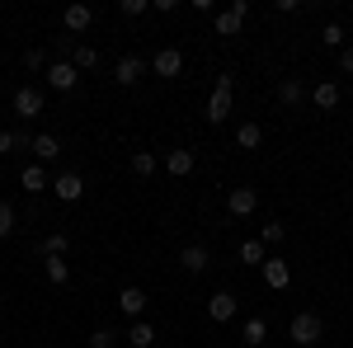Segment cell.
<instances>
[{
    "label": "cell",
    "instance_id": "5bb4252c",
    "mask_svg": "<svg viewBox=\"0 0 353 348\" xmlns=\"http://www.w3.org/2000/svg\"><path fill=\"white\" fill-rule=\"evenodd\" d=\"M231 108H236V94L212 90V99H208V123H226V118H231Z\"/></svg>",
    "mask_w": 353,
    "mask_h": 348
},
{
    "label": "cell",
    "instance_id": "7a4b0ae2",
    "mask_svg": "<svg viewBox=\"0 0 353 348\" xmlns=\"http://www.w3.org/2000/svg\"><path fill=\"white\" fill-rule=\"evenodd\" d=\"M43 76H48V85H52L57 94H71V90L81 85V71H76V66H71L66 57H57V61L48 66V71H43Z\"/></svg>",
    "mask_w": 353,
    "mask_h": 348
},
{
    "label": "cell",
    "instance_id": "9c48e42d",
    "mask_svg": "<svg viewBox=\"0 0 353 348\" xmlns=\"http://www.w3.org/2000/svg\"><path fill=\"white\" fill-rule=\"evenodd\" d=\"M254 207H259V193H254V188H231V193H226V212L231 216H254Z\"/></svg>",
    "mask_w": 353,
    "mask_h": 348
},
{
    "label": "cell",
    "instance_id": "277c9868",
    "mask_svg": "<svg viewBox=\"0 0 353 348\" xmlns=\"http://www.w3.org/2000/svg\"><path fill=\"white\" fill-rule=\"evenodd\" d=\"M52 198H57V203H81V198H85V179L76 174V170L57 174V179H52Z\"/></svg>",
    "mask_w": 353,
    "mask_h": 348
},
{
    "label": "cell",
    "instance_id": "1f68e13d",
    "mask_svg": "<svg viewBox=\"0 0 353 348\" xmlns=\"http://www.w3.org/2000/svg\"><path fill=\"white\" fill-rule=\"evenodd\" d=\"M283 236H288V226H283V221H269V226L259 231V240H264V245H283Z\"/></svg>",
    "mask_w": 353,
    "mask_h": 348
},
{
    "label": "cell",
    "instance_id": "44dd1931",
    "mask_svg": "<svg viewBox=\"0 0 353 348\" xmlns=\"http://www.w3.org/2000/svg\"><path fill=\"white\" fill-rule=\"evenodd\" d=\"M19 184H24V193H43V188H52V179H48L43 165H28L24 174H19Z\"/></svg>",
    "mask_w": 353,
    "mask_h": 348
},
{
    "label": "cell",
    "instance_id": "83f0119b",
    "mask_svg": "<svg viewBox=\"0 0 353 348\" xmlns=\"http://www.w3.org/2000/svg\"><path fill=\"white\" fill-rule=\"evenodd\" d=\"M321 43L334 48V52H344V24H325V28H321Z\"/></svg>",
    "mask_w": 353,
    "mask_h": 348
},
{
    "label": "cell",
    "instance_id": "ac0fdd59",
    "mask_svg": "<svg viewBox=\"0 0 353 348\" xmlns=\"http://www.w3.org/2000/svg\"><path fill=\"white\" fill-rule=\"evenodd\" d=\"M151 344H156V325H146V320L128 325V348H151Z\"/></svg>",
    "mask_w": 353,
    "mask_h": 348
},
{
    "label": "cell",
    "instance_id": "836d02e7",
    "mask_svg": "<svg viewBox=\"0 0 353 348\" xmlns=\"http://www.w3.org/2000/svg\"><path fill=\"white\" fill-rule=\"evenodd\" d=\"M217 90H226V94H236V71H221V76H217Z\"/></svg>",
    "mask_w": 353,
    "mask_h": 348
},
{
    "label": "cell",
    "instance_id": "d6a6232c",
    "mask_svg": "<svg viewBox=\"0 0 353 348\" xmlns=\"http://www.w3.org/2000/svg\"><path fill=\"white\" fill-rule=\"evenodd\" d=\"M113 344H118L113 329H94V334H90V348H113Z\"/></svg>",
    "mask_w": 353,
    "mask_h": 348
},
{
    "label": "cell",
    "instance_id": "e575fe53",
    "mask_svg": "<svg viewBox=\"0 0 353 348\" xmlns=\"http://www.w3.org/2000/svg\"><path fill=\"white\" fill-rule=\"evenodd\" d=\"M339 71H344V76H353V48H344V52H339Z\"/></svg>",
    "mask_w": 353,
    "mask_h": 348
},
{
    "label": "cell",
    "instance_id": "30bf717a",
    "mask_svg": "<svg viewBox=\"0 0 353 348\" xmlns=\"http://www.w3.org/2000/svg\"><path fill=\"white\" fill-rule=\"evenodd\" d=\"M193 165H198V156H193L189 146H174V151H165V174H174V179L193 174Z\"/></svg>",
    "mask_w": 353,
    "mask_h": 348
},
{
    "label": "cell",
    "instance_id": "2e32d148",
    "mask_svg": "<svg viewBox=\"0 0 353 348\" xmlns=\"http://www.w3.org/2000/svg\"><path fill=\"white\" fill-rule=\"evenodd\" d=\"M33 156H38V165L57 161V156H61V141H57L52 132H38V136H33Z\"/></svg>",
    "mask_w": 353,
    "mask_h": 348
},
{
    "label": "cell",
    "instance_id": "ba28073f",
    "mask_svg": "<svg viewBox=\"0 0 353 348\" xmlns=\"http://www.w3.org/2000/svg\"><path fill=\"white\" fill-rule=\"evenodd\" d=\"M151 71L165 76V81H174V76L184 71V52H179V48H161V52L151 57Z\"/></svg>",
    "mask_w": 353,
    "mask_h": 348
},
{
    "label": "cell",
    "instance_id": "4fadbf2b",
    "mask_svg": "<svg viewBox=\"0 0 353 348\" xmlns=\"http://www.w3.org/2000/svg\"><path fill=\"white\" fill-rule=\"evenodd\" d=\"M61 24H66V33H71V38H76V33H85V28L94 24V10H90V5H71V10L61 14Z\"/></svg>",
    "mask_w": 353,
    "mask_h": 348
},
{
    "label": "cell",
    "instance_id": "8fae6325",
    "mask_svg": "<svg viewBox=\"0 0 353 348\" xmlns=\"http://www.w3.org/2000/svg\"><path fill=\"white\" fill-rule=\"evenodd\" d=\"M141 76H146V61H141V57H123V61L113 66V81L123 85V90H128V85H137Z\"/></svg>",
    "mask_w": 353,
    "mask_h": 348
},
{
    "label": "cell",
    "instance_id": "d590c367",
    "mask_svg": "<svg viewBox=\"0 0 353 348\" xmlns=\"http://www.w3.org/2000/svg\"><path fill=\"white\" fill-rule=\"evenodd\" d=\"M174 5H179V0H151V10H156V14H174Z\"/></svg>",
    "mask_w": 353,
    "mask_h": 348
},
{
    "label": "cell",
    "instance_id": "8992f818",
    "mask_svg": "<svg viewBox=\"0 0 353 348\" xmlns=\"http://www.w3.org/2000/svg\"><path fill=\"white\" fill-rule=\"evenodd\" d=\"M179 268H184L189 278L208 273V268H212V254H208V245H184V249H179Z\"/></svg>",
    "mask_w": 353,
    "mask_h": 348
},
{
    "label": "cell",
    "instance_id": "603a6c76",
    "mask_svg": "<svg viewBox=\"0 0 353 348\" xmlns=\"http://www.w3.org/2000/svg\"><path fill=\"white\" fill-rule=\"evenodd\" d=\"M71 66H76V71H94V66H99V52H94L90 43H76V48H71Z\"/></svg>",
    "mask_w": 353,
    "mask_h": 348
},
{
    "label": "cell",
    "instance_id": "52a82bcc",
    "mask_svg": "<svg viewBox=\"0 0 353 348\" xmlns=\"http://www.w3.org/2000/svg\"><path fill=\"white\" fill-rule=\"evenodd\" d=\"M259 273H264V283H269L273 292H288V287H292V268H288V259H278V254H273V259H264V268H259Z\"/></svg>",
    "mask_w": 353,
    "mask_h": 348
},
{
    "label": "cell",
    "instance_id": "7402d4cb",
    "mask_svg": "<svg viewBox=\"0 0 353 348\" xmlns=\"http://www.w3.org/2000/svg\"><path fill=\"white\" fill-rule=\"evenodd\" d=\"M259 141H264V127H259V123H241V127H236V146H241V151H259Z\"/></svg>",
    "mask_w": 353,
    "mask_h": 348
},
{
    "label": "cell",
    "instance_id": "e0dca14e",
    "mask_svg": "<svg viewBox=\"0 0 353 348\" xmlns=\"http://www.w3.org/2000/svg\"><path fill=\"white\" fill-rule=\"evenodd\" d=\"M301 99H306V85H301L297 76H288V81L278 85V104H283V108H297Z\"/></svg>",
    "mask_w": 353,
    "mask_h": 348
},
{
    "label": "cell",
    "instance_id": "ffe728a7",
    "mask_svg": "<svg viewBox=\"0 0 353 348\" xmlns=\"http://www.w3.org/2000/svg\"><path fill=\"white\" fill-rule=\"evenodd\" d=\"M156 170H161V156H156V151H132V174L137 179H151Z\"/></svg>",
    "mask_w": 353,
    "mask_h": 348
},
{
    "label": "cell",
    "instance_id": "484cf974",
    "mask_svg": "<svg viewBox=\"0 0 353 348\" xmlns=\"http://www.w3.org/2000/svg\"><path fill=\"white\" fill-rule=\"evenodd\" d=\"M43 273H48V283H52V287H66V283H71V264H66V259H48Z\"/></svg>",
    "mask_w": 353,
    "mask_h": 348
},
{
    "label": "cell",
    "instance_id": "f546056e",
    "mask_svg": "<svg viewBox=\"0 0 353 348\" xmlns=\"http://www.w3.org/2000/svg\"><path fill=\"white\" fill-rule=\"evenodd\" d=\"M151 10V0H118V14L123 19H137V14H146Z\"/></svg>",
    "mask_w": 353,
    "mask_h": 348
},
{
    "label": "cell",
    "instance_id": "d6986e66",
    "mask_svg": "<svg viewBox=\"0 0 353 348\" xmlns=\"http://www.w3.org/2000/svg\"><path fill=\"white\" fill-rule=\"evenodd\" d=\"M241 339H245V348H259L264 339H269V320L250 316V320H245V329H241Z\"/></svg>",
    "mask_w": 353,
    "mask_h": 348
},
{
    "label": "cell",
    "instance_id": "7c38bea8",
    "mask_svg": "<svg viewBox=\"0 0 353 348\" xmlns=\"http://www.w3.org/2000/svg\"><path fill=\"white\" fill-rule=\"evenodd\" d=\"M208 316H212L217 325L236 320V296H231V292H212V296H208Z\"/></svg>",
    "mask_w": 353,
    "mask_h": 348
},
{
    "label": "cell",
    "instance_id": "4dcf8cb0",
    "mask_svg": "<svg viewBox=\"0 0 353 348\" xmlns=\"http://www.w3.org/2000/svg\"><path fill=\"white\" fill-rule=\"evenodd\" d=\"M24 66H28V71H48L52 61H48V52H43V48H28V52H24Z\"/></svg>",
    "mask_w": 353,
    "mask_h": 348
},
{
    "label": "cell",
    "instance_id": "8d00e7d4",
    "mask_svg": "<svg viewBox=\"0 0 353 348\" xmlns=\"http://www.w3.org/2000/svg\"><path fill=\"white\" fill-rule=\"evenodd\" d=\"M14 151V132H0V156H10Z\"/></svg>",
    "mask_w": 353,
    "mask_h": 348
},
{
    "label": "cell",
    "instance_id": "f1b7e54d",
    "mask_svg": "<svg viewBox=\"0 0 353 348\" xmlns=\"http://www.w3.org/2000/svg\"><path fill=\"white\" fill-rule=\"evenodd\" d=\"M10 236H14V203L0 198V240H10Z\"/></svg>",
    "mask_w": 353,
    "mask_h": 348
},
{
    "label": "cell",
    "instance_id": "6da1fadb",
    "mask_svg": "<svg viewBox=\"0 0 353 348\" xmlns=\"http://www.w3.org/2000/svg\"><path fill=\"white\" fill-rule=\"evenodd\" d=\"M288 339H292L297 348H316L321 339H325V320H321L316 311H297L292 325H288Z\"/></svg>",
    "mask_w": 353,
    "mask_h": 348
},
{
    "label": "cell",
    "instance_id": "9a60e30c",
    "mask_svg": "<svg viewBox=\"0 0 353 348\" xmlns=\"http://www.w3.org/2000/svg\"><path fill=\"white\" fill-rule=\"evenodd\" d=\"M118 311H123L128 320H137V316L146 311V292H141V287H123V292H118Z\"/></svg>",
    "mask_w": 353,
    "mask_h": 348
},
{
    "label": "cell",
    "instance_id": "5b68a950",
    "mask_svg": "<svg viewBox=\"0 0 353 348\" xmlns=\"http://www.w3.org/2000/svg\"><path fill=\"white\" fill-rule=\"evenodd\" d=\"M43 104H48V99H43L38 85H19V90H14V113H19V118H38Z\"/></svg>",
    "mask_w": 353,
    "mask_h": 348
},
{
    "label": "cell",
    "instance_id": "4316f807",
    "mask_svg": "<svg viewBox=\"0 0 353 348\" xmlns=\"http://www.w3.org/2000/svg\"><path fill=\"white\" fill-rule=\"evenodd\" d=\"M66 249H71V240H66L61 231H52V236L43 240V254H48V259H66Z\"/></svg>",
    "mask_w": 353,
    "mask_h": 348
},
{
    "label": "cell",
    "instance_id": "3957f363",
    "mask_svg": "<svg viewBox=\"0 0 353 348\" xmlns=\"http://www.w3.org/2000/svg\"><path fill=\"white\" fill-rule=\"evenodd\" d=\"M245 14H250V0H231V5L217 14V38H236L241 24H245Z\"/></svg>",
    "mask_w": 353,
    "mask_h": 348
},
{
    "label": "cell",
    "instance_id": "cb8c5ba5",
    "mask_svg": "<svg viewBox=\"0 0 353 348\" xmlns=\"http://www.w3.org/2000/svg\"><path fill=\"white\" fill-rule=\"evenodd\" d=\"M311 99H316V108H339V85H334V81H321L316 90H311Z\"/></svg>",
    "mask_w": 353,
    "mask_h": 348
},
{
    "label": "cell",
    "instance_id": "d4e9b609",
    "mask_svg": "<svg viewBox=\"0 0 353 348\" xmlns=\"http://www.w3.org/2000/svg\"><path fill=\"white\" fill-rule=\"evenodd\" d=\"M236 254H241V264H254V268H264V259H269L264 254V240H241Z\"/></svg>",
    "mask_w": 353,
    "mask_h": 348
}]
</instances>
